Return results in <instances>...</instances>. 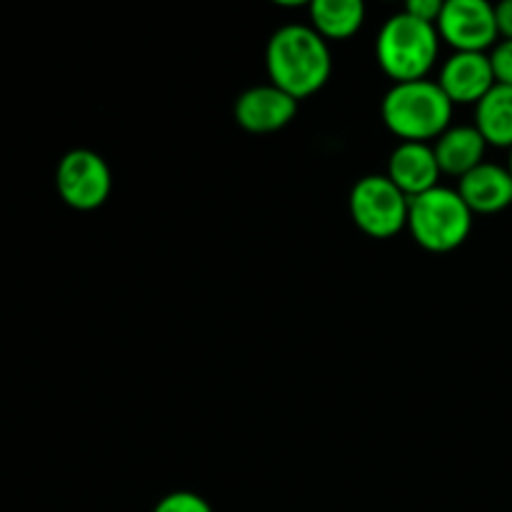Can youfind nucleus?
Wrapping results in <instances>:
<instances>
[{
  "mask_svg": "<svg viewBox=\"0 0 512 512\" xmlns=\"http://www.w3.org/2000/svg\"><path fill=\"white\" fill-rule=\"evenodd\" d=\"M265 70L275 88L300 103L323 90L333 75L328 40L320 38L310 25H283L270 35L265 48Z\"/></svg>",
  "mask_w": 512,
  "mask_h": 512,
  "instance_id": "obj_1",
  "label": "nucleus"
},
{
  "mask_svg": "<svg viewBox=\"0 0 512 512\" xmlns=\"http://www.w3.org/2000/svg\"><path fill=\"white\" fill-rule=\"evenodd\" d=\"M453 108L438 80L425 78L393 83L380 105V115L385 128L403 143H435L450 128Z\"/></svg>",
  "mask_w": 512,
  "mask_h": 512,
  "instance_id": "obj_2",
  "label": "nucleus"
},
{
  "mask_svg": "<svg viewBox=\"0 0 512 512\" xmlns=\"http://www.w3.org/2000/svg\"><path fill=\"white\" fill-rule=\"evenodd\" d=\"M438 53V28L413 18L405 10L385 20L375 43L378 65L388 78H393V83L425 80L438 60Z\"/></svg>",
  "mask_w": 512,
  "mask_h": 512,
  "instance_id": "obj_3",
  "label": "nucleus"
},
{
  "mask_svg": "<svg viewBox=\"0 0 512 512\" xmlns=\"http://www.w3.org/2000/svg\"><path fill=\"white\" fill-rule=\"evenodd\" d=\"M473 210L455 188H438L410 198L408 233L428 253H453L473 230Z\"/></svg>",
  "mask_w": 512,
  "mask_h": 512,
  "instance_id": "obj_4",
  "label": "nucleus"
},
{
  "mask_svg": "<svg viewBox=\"0 0 512 512\" xmlns=\"http://www.w3.org/2000/svg\"><path fill=\"white\" fill-rule=\"evenodd\" d=\"M350 218L368 238L388 240L408 230L410 198L388 175H365L348 198Z\"/></svg>",
  "mask_w": 512,
  "mask_h": 512,
  "instance_id": "obj_5",
  "label": "nucleus"
},
{
  "mask_svg": "<svg viewBox=\"0 0 512 512\" xmlns=\"http://www.w3.org/2000/svg\"><path fill=\"white\" fill-rule=\"evenodd\" d=\"M55 188L65 205L73 210H98L113 190V173L100 153L75 148L60 158L55 170Z\"/></svg>",
  "mask_w": 512,
  "mask_h": 512,
  "instance_id": "obj_6",
  "label": "nucleus"
},
{
  "mask_svg": "<svg viewBox=\"0 0 512 512\" xmlns=\"http://www.w3.org/2000/svg\"><path fill=\"white\" fill-rule=\"evenodd\" d=\"M438 35L455 53H488L500 38L495 5L488 0H448L440 13Z\"/></svg>",
  "mask_w": 512,
  "mask_h": 512,
  "instance_id": "obj_7",
  "label": "nucleus"
},
{
  "mask_svg": "<svg viewBox=\"0 0 512 512\" xmlns=\"http://www.w3.org/2000/svg\"><path fill=\"white\" fill-rule=\"evenodd\" d=\"M235 123L253 135H270L288 128L298 115V100L290 98L273 83L243 90L233 105Z\"/></svg>",
  "mask_w": 512,
  "mask_h": 512,
  "instance_id": "obj_8",
  "label": "nucleus"
},
{
  "mask_svg": "<svg viewBox=\"0 0 512 512\" xmlns=\"http://www.w3.org/2000/svg\"><path fill=\"white\" fill-rule=\"evenodd\" d=\"M438 85L453 105H478L498 85L488 53H453L440 68Z\"/></svg>",
  "mask_w": 512,
  "mask_h": 512,
  "instance_id": "obj_9",
  "label": "nucleus"
},
{
  "mask_svg": "<svg viewBox=\"0 0 512 512\" xmlns=\"http://www.w3.org/2000/svg\"><path fill=\"white\" fill-rule=\"evenodd\" d=\"M460 198L465 200L473 215H495L503 213L512 205V173L508 165L488 163L470 170L465 178L458 180Z\"/></svg>",
  "mask_w": 512,
  "mask_h": 512,
  "instance_id": "obj_10",
  "label": "nucleus"
},
{
  "mask_svg": "<svg viewBox=\"0 0 512 512\" xmlns=\"http://www.w3.org/2000/svg\"><path fill=\"white\" fill-rule=\"evenodd\" d=\"M388 175L408 198L428 193L440 185V165L430 143H400L390 153Z\"/></svg>",
  "mask_w": 512,
  "mask_h": 512,
  "instance_id": "obj_11",
  "label": "nucleus"
},
{
  "mask_svg": "<svg viewBox=\"0 0 512 512\" xmlns=\"http://www.w3.org/2000/svg\"><path fill=\"white\" fill-rule=\"evenodd\" d=\"M435 160L440 165V173L453 175V178H465L470 170L485 163V143L483 135L475 125H450L443 135L433 143Z\"/></svg>",
  "mask_w": 512,
  "mask_h": 512,
  "instance_id": "obj_12",
  "label": "nucleus"
},
{
  "mask_svg": "<svg viewBox=\"0 0 512 512\" xmlns=\"http://www.w3.org/2000/svg\"><path fill=\"white\" fill-rule=\"evenodd\" d=\"M308 15L310 28L323 40H348L363 28L365 5L360 0H313Z\"/></svg>",
  "mask_w": 512,
  "mask_h": 512,
  "instance_id": "obj_13",
  "label": "nucleus"
},
{
  "mask_svg": "<svg viewBox=\"0 0 512 512\" xmlns=\"http://www.w3.org/2000/svg\"><path fill=\"white\" fill-rule=\"evenodd\" d=\"M475 128L493 148L512 150V85L498 83L475 105Z\"/></svg>",
  "mask_w": 512,
  "mask_h": 512,
  "instance_id": "obj_14",
  "label": "nucleus"
},
{
  "mask_svg": "<svg viewBox=\"0 0 512 512\" xmlns=\"http://www.w3.org/2000/svg\"><path fill=\"white\" fill-rule=\"evenodd\" d=\"M153 512H213L208 505V500L200 498L198 493H190V490H178V493L165 495L163 500H158Z\"/></svg>",
  "mask_w": 512,
  "mask_h": 512,
  "instance_id": "obj_15",
  "label": "nucleus"
},
{
  "mask_svg": "<svg viewBox=\"0 0 512 512\" xmlns=\"http://www.w3.org/2000/svg\"><path fill=\"white\" fill-rule=\"evenodd\" d=\"M490 60H493L498 83L512 85V40H500L493 48V53H490Z\"/></svg>",
  "mask_w": 512,
  "mask_h": 512,
  "instance_id": "obj_16",
  "label": "nucleus"
},
{
  "mask_svg": "<svg viewBox=\"0 0 512 512\" xmlns=\"http://www.w3.org/2000/svg\"><path fill=\"white\" fill-rule=\"evenodd\" d=\"M405 13H410L413 18L438 28L440 13H443V3H440V0H410V3L405 5Z\"/></svg>",
  "mask_w": 512,
  "mask_h": 512,
  "instance_id": "obj_17",
  "label": "nucleus"
},
{
  "mask_svg": "<svg viewBox=\"0 0 512 512\" xmlns=\"http://www.w3.org/2000/svg\"><path fill=\"white\" fill-rule=\"evenodd\" d=\"M495 20H498V33L503 40H512V0H503L495 5Z\"/></svg>",
  "mask_w": 512,
  "mask_h": 512,
  "instance_id": "obj_18",
  "label": "nucleus"
},
{
  "mask_svg": "<svg viewBox=\"0 0 512 512\" xmlns=\"http://www.w3.org/2000/svg\"><path fill=\"white\" fill-rule=\"evenodd\" d=\"M508 168H510V173H512V150H510V163H508Z\"/></svg>",
  "mask_w": 512,
  "mask_h": 512,
  "instance_id": "obj_19",
  "label": "nucleus"
}]
</instances>
